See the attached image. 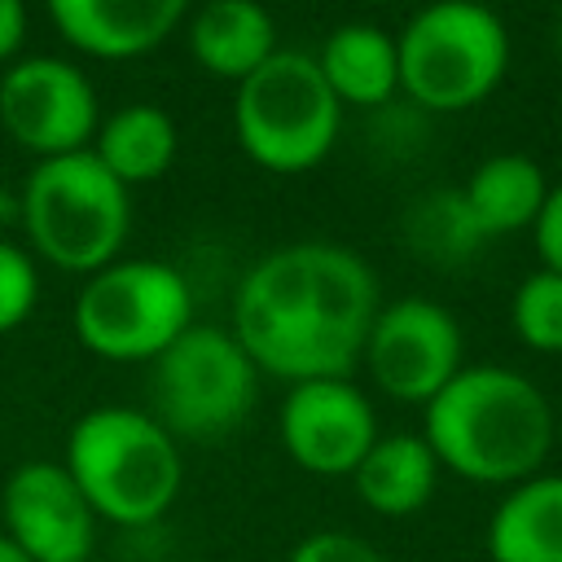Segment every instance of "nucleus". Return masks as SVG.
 I'll list each match as a JSON object with an SVG mask.
<instances>
[{
	"label": "nucleus",
	"instance_id": "obj_1",
	"mask_svg": "<svg viewBox=\"0 0 562 562\" xmlns=\"http://www.w3.org/2000/svg\"><path fill=\"white\" fill-rule=\"evenodd\" d=\"M382 307L373 268L338 241H290L246 268L228 334L281 382L351 378Z\"/></svg>",
	"mask_w": 562,
	"mask_h": 562
},
{
	"label": "nucleus",
	"instance_id": "obj_2",
	"mask_svg": "<svg viewBox=\"0 0 562 562\" xmlns=\"http://www.w3.org/2000/svg\"><path fill=\"white\" fill-rule=\"evenodd\" d=\"M422 439L439 470L514 487L544 470L558 443V413L527 373L509 364H465L422 408Z\"/></svg>",
	"mask_w": 562,
	"mask_h": 562
},
{
	"label": "nucleus",
	"instance_id": "obj_3",
	"mask_svg": "<svg viewBox=\"0 0 562 562\" xmlns=\"http://www.w3.org/2000/svg\"><path fill=\"white\" fill-rule=\"evenodd\" d=\"M66 474L83 492L97 522L149 527L158 522L184 483L180 443L145 413L123 404L88 408L66 435Z\"/></svg>",
	"mask_w": 562,
	"mask_h": 562
},
{
	"label": "nucleus",
	"instance_id": "obj_4",
	"mask_svg": "<svg viewBox=\"0 0 562 562\" xmlns=\"http://www.w3.org/2000/svg\"><path fill=\"white\" fill-rule=\"evenodd\" d=\"M22 228L40 259L92 277L119 259L132 233V193L92 149L40 158L22 184Z\"/></svg>",
	"mask_w": 562,
	"mask_h": 562
},
{
	"label": "nucleus",
	"instance_id": "obj_5",
	"mask_svg": "<svg viewBox=\"0 0 562 562\" xmlns=\"http://www.w3.org/2000/svg\"><path fill=\"white\" fill-rule=\"evenodd\" d=\"M400 92L426 114H461L496 92L509 70L505 22L470 0L417 9L395 35Z\"/></svg>",
	"mask_w": 562,
	"mask_h": 562
},
{
	"label": "nucleus",
	"instance_id": "obj_6",
	"mask_svg": "<svg viewBox=\"0 0 562 562\" xmlns=\"http://www.w3.org/2000/svg\"><path fill=\"white\" fill-rule=\"evenodd\" d=\"M233 132L246 158L272 176H299L329 158L342 132V105L312 53L277 48L255 75L237 83Z\"/></svg>",
	"mask_w": 562,
	"mask_h": 562
},
{
	"label": "nucleus",
	"instance_id": "obj_7",
	"mask_svg": "<svg viewBox=\"0 0 562 562\" xmlns=\"http://www.w3.org/2000/svg\"><path fill=\"white\" fill-rule=\"evenodd\" d=\"M83 351L110 364H149L193 325V285L162 259H114L83 277L70 307Z\"/></svg>",
	"mask_w": 562,
	"mask_h": 562
},
{
	"label": "nucleus",
	"instance_id": "obj_8",
	"mask_svg": "<svg viewBox=\"0 0 562 562\" xmlns=\"http://www.w3.org/2000/svg\"><path fill=\"white\" fill-rule=\"evenodd\" d=\"M259 400V369L220 325H189L149 360V417L171 439L233 435Z\"/></svg>",
	"mask_w": 562,
	"mask_h": 562
},
{
	"label": "nucleus",
	"instance_id": "obj_9",
	"mask_svg": "<svg viewBox=\"0 0 562 562\" xmlns=\"http://www.w3.org/2000/svg\"><path fill=\"white\" fill-rule=\"evenodd\" d=\"M461 347L457 316L435 299L408 294L378 307L360 360L369 364V378L382 395L426 408L465 369Z\"/></svg>",
	"mask_w": 562,
	"mask_h": 562
},
{
	"label": "nucleus",
	"instance_id": "obj_10",
	"mask_svg": "<svg viewBox=\"0 0 562 562\" xmlns=\"http://www.w3.org/2000/svg\"><path fill=\"white\" fill-rule=\"evenodd\" d=\"M101 123L92 79L66 57H18L0 75V127L35 158H61L92 145Z\"/></svg>",
	"mask_w": 562,
	"mask_h": 562
},
{
	"label": "nucleus",
	"instance_id": "obj_11",
	"mask_svg": "<svg viewBox=\"0 0 562 562\" xmlns=\"http://www.w3.org/2000/svg\"><path fill=\"white\" fill-rule=\"evenodd\" d=\"M277 435L285 457L321 479L356 474V465L378 443V413L351 378L294 382L277 413Z\"/></svg>",
	"mask_w": 562,
	"mask_h": 562
},
{
	"label": "nucleus",
	"instance_id": "obj_12",
	"mask_svg": "<svg viewBox=\"0 0 562 562\" xmlns=\"http://www.w3.org/2000/svg\"><path fill=\"white\" fill-rule=\"evenodd\" d=\"M0 522L31 562H88L97 544V514L61 461H22L4 479Z\"/></svg>",
	"mask_w": 562,
	"mask_h": 562
},
{
	"label": "nucleus",
	"instance_id": "obj_13",
	"mask_svg": "<svg viewBox=\"0 0 562 562\" xmlns=\"http://www.w3.org/2000/svg\"><path fill=\"white\" fill-rule=\"evenodd\" d=\"M189 4L180 0H53L48 22L57 35L101 61H127L158 48L184 26Z\"/></svg>",
	"mask_w": 562,
	"mask_h": 562
},
{
	"label": "nucleus",
	"instance_id": "obj_14",
	"mask_svg": "<svg viewBox=\"0 0 562 562\" xmlns=\"http://www.w3.org/2000/svg\"><path fill=\"white\" fill-rule=\"evenodd\" d=\"M184 40L206 75L241 83L277 53V22L250 0H211L184 18Z\"/></svg>",
	"mask_w": 562,
	"mask_h": 562
},
{
	"label": "nucleus",
	"instance_id": "obj_15",
	"mask_svg": "<svg viewBox=\"0 0 562 562\" xmlns=\"http://www.w3.org/2000/svg\"><path fill=\"white\" fill-rule=\"evenodd\" d=\"M492 562H562V470H540L496 501L487 518Z\"/></svg>",
	"mask_w": 562,
	"mask_h": 562
},
{
	"label": "nucleus",
	"instance_id": "obj_16",
	"mask_svg": "<svg viewBox=\"0 0 562 562\" xmlns=\"http://www.w3.org/2000/svg\"><path fill=\"white\" fill-rule=\"evenodd\" d=\"M316 66H321V79L329 83L338 105L378 110V105H391V97L400 92L395 35L373 26V22L334 26L316 53Z\"/></svg>",
	"mask_w": 562,
	"mask_h": 562
},
{
	"label": "nucleus",
	"instance_id": "obj_17",
	"mask_svg": "<svg viewBox=\"0 0 562 562\" xmlns=\"http://www.w3.org/2000/svg\"><path fill=\"white\" fill-rule=\"evenodd\" d=\"M351 483L364 509L382 518H408L430 505L439 487V461L422 435H378L369 457L356 465Z\"/></svg>",
	"mask_w": 562,
	"mask_h": 562
},
{
	"label": "nucleus",
	"instance_id": "obj_18",
	"mask_svg": "<svg viewBox=\"0 0 562 562\" xmlns=\"http://www.w3.org/2000/svg\"><path fill=\"white\" fill-rule=\"evenodd\" d=\"M461 198L474 228L487 241V237L531 228L549 198V180H544V167L527 154H492L470 171V180L461 184Z\"/></svg>",
	"mask_w": 562,
	"mask_h": 562
},
{
	"label": "nucleus",
	"instance_id": "obj_19",
	"mask_svg": "<svg viewBox=\"0 0 562 562\" xmlns=\"http://www.w3.org/2000/svg\"><path fill=\"white\" fill-rule=\"evenodd\" d=\"M176 145H180V136H176L171 114L149 101H132L97 123V136L88 149L123 189H132V184H149V180L167 176Z\"/></svg>",
	"mask_w": 562,
	"mask_h": 562
},
{
	"label": "nucleus",
	"instance_id": "obj_20",
	"mask_svg": "<svg viewBox=\"0 0 562 562\" xmlns=\"http://www.w3.org/2000/svg\"><path fill=\"white\" fill-rule=\"evenodd\" d=\"M404 237L408 250L430 263H461L483 246V233L474 228L461 189H439L417 198L404 215Z\"/></svg>",
	"mask_w": 562,
	"mask_h": 562
},
{
	"label": "nucleus",
	"instance_id": "obj_21",
	"mask_svg": "<svg viewBox=\"0 0 562 562\" xmlns=\"http://www.w3.org/2000/svg\"><path fill=\"white\" fill-rule=\"evenodd\" d=\"M509 325L522 347L562 356V277L549 268L527 272L509 299Z\"/></svg>",
	"mask_w": 562,
	"mask_h": 562
},
{
	"label": "nucleus",
	"instance_id": "obj_22",
	"mask_svg": "<svg viewBox=\"0 0 562 562\" xmlns=\"http://www.w3.org/2000/svg\"><path fill=\"white\" fill-rule=\"evenodd\" d=\"M40 303V272L35 259L0 237V334L18 329Z\"/></svg>",
	"mask_w": 562,
	"mask_h": 562
},
{
	"label": "nucleus",
	"instance_id": "obj_23",
	"mask_svg": "<svg viewBox=\"0 0 562 562\" xmlns=\"http://www.w3.org/2000/svg\"><path fill=\"white\" fill-rule=\"evenodd\" d=\"M285 562H386L369 540L351 536V531H312L303 536Z\"/></svg>",
	"mask_w": 562,
	"mask_h": 562
},
{
	"label": "nucleus",
	"instance_id": "obj_24",
	"mask_svg": "<svg viewBox=\"0 0 562 562\" xmlns=\"http://www.w3.org/2000/svg\"><path fill=\"white\" fill-rule=\"evenodd\" d=\"M531 241H536V255H540V268L558 272L562 277V180L549 184V198L531 224Z\"/></svg>",
	"mask_w": 562,
	"mask_h": 562
},
{
	"label": "nucleus",
	"instance_id": "obj_25",
	"mask_svg": "<svg viewBox=\"0 0 562 562\" xmlns=\"http://www.w3.org/2000/svg\"><path fill=\"white\" fill-rule=\"evenodd\" d=\"M26 40V9L18 0H0V61H18V48Z\"/></svg>",
	"mask_w": 562,
	"mask_h": 562
},
{
	"label": "nucleus",
	"instance_id": "obj_26",
	"mask_svg": "<svg viewBox=\"0 0 562 562\" xmlns=\"http://www.w3.org/2000/svg\"><path fill=\"white\" fill-rule=\"evenodd\" d=\"M0 562H31V558H26V553H22V549L0 531Z\"/></svg>",
	"mask_w": 562,
	"mask_h": 562
},
{
	"label": "nucleus",
	"instance_id": "obj_27",
	"mask_svg": "<svg viewBox=\"0 0 562 562\" xmlns=\"http://www.w3.org/2000/svg\"><path fill=\"white\" fill-rule=\"evenodd\" d=\"M9 215V189H4V180H0V220Z\"/></svg>",
	"mask_w": 562,
	"mask_h": 562
},
{
	"label": "nucleus",
	"instance_id": "obj_28",
	"mask_svg": "<svg viewBox=\"0 0 562 562\" xmlns=\"http://www.w3.org/2000/svg\"><path fill=\"white\" fill-rule=\"evenodd\" d=\"M558 448H562V417H558Z\"/></svg>",
	"mask_w": 562,
	"mask_h": 562
}]
</instances>
